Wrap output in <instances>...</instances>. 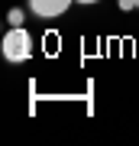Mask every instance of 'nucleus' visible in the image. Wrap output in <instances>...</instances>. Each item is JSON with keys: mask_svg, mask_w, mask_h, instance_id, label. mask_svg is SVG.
Here are the masks:
<instances>
[{"mask_svg": "<svg viewBox=\"0 0 139 146\" xmlns=\"http://www.w3.org/2000/svg\"><path fill=\"white\" fill-rule=\"evenodd\" d=\"M29 52H32L29 33H26L23 26H13L3 36V58H7V62H23V58H29Z\"/></svg>", "mask_w": 139, "mask_h": 146, "instance_id": "obj_1", "label": "nucleus"}, {"mask_svg": "<svg viewBox=\"0 0 139 146\" xmlns=\"http://www.w3.org/2000/svg\"><path fill=\"white\" fill-rule=\"evenodd\" d=\"M32 13L42 16V20H52V16H62L68 7H71V0H29Z\"/></svg>", "mask_w": 139, "mask_h": 146, "instance_id": "obj_2", "label": "nucleus"}, {"mask_svg": "<svg viewBox=\"0 0 139 146\" xmlns=\"http://www.w3.org/2000/svg\"><path fill=\"white\" fill-rule=\"evenodd\" d=\"M10 26H23V13L20 10H10Z\"/></svg>", "mask_w": 139, "mask_h": 146, "instance_id": "obj_3", "label": "nucleus"}, {"mask_svg": "<svg viewBox=\"0 0 139 146\" xmlns=\"http://www.w3.org/2000/svg\"><path fill=\"white\" fill-rule=\"evenodd\" d=\"M136 7V0H120V10H133Z\"/></svg>", "mask_w": 139, "mask_h": 146, "instance_id": "obj_4", "label": "nucleus"}, {"mask_svg": "<svg viewBox=\"0 0 139 146\" xmlns=\"http://www.w3.org/2000/svg\"><path fill=\"white\" fill-rule=\"evenodd\" d=\"M74 3H97V0H74Z\"/></svg>", "mask_w": 139, "mask_h": 146, "instance_id": "obj_5", "label": "nucleus"}, {"mask_svg": "<svg viewBox=\"0 0 139 146\" xmlns=\"http://www.w3.org/2000/svg\"><path fill=\"white\" fill-rule=\"evenodd\" d=\"M136 7H139V0H136Z\"/></svg>", "mask_w": 139, "mask_h": 146, "instance_id": "obj_6", "label": "nucleus"}]
</instances>
